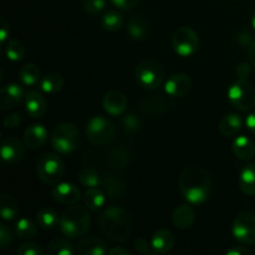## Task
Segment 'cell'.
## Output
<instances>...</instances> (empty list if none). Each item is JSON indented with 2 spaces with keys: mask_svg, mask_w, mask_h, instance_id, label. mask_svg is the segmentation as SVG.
Wrapping results in <instances>:
<instances>
[{
  "mask_svg": "<svg viewBox=\"0 0 255 255\" xmlns=\"http://www.w3.org/2000/svg\"><path fill=\"white\" fill-rule=\"evenodd\" d=\"M211 176L202 166L192 164L184 168L179 178V191L189 204L204 203L211 194Z\"/></svg>",
  "mask_w": 255,
  "mask_h": 255,
  "instance_id": "obj_1",
  "label": "cell"
},
{
  "mask_svg": "<svg viewBox=\"0 0 255 255\" xmlns=\"http://www.w3.org/2000/svg\"><path fill=\"white\" fill-rule=\"evenodd\" d=\"M102 233L115 242H127L132 234V218L125 209L110 207L99 219Z\"/></svg>",
  "mask_w": 255,
  "mask_h": 255,
  "instance_id": "obj_2",
  "label": "cell"
},
{
  "mask_svg": "<svg viewBox=\"0 0 255 255\" xmlns=\"http://www.w3.org/2000/svg\"><path fill=\"white\" fill-rule=\"evenodd\" d=\"M91 218L87 209L82 206L72 204L60 216L59 228L65 237L79 239L87 233Z\"/></svg>",
  "mask_w": 255,
  "mask_h": 255,
  "instance_id": "obj_3",
  "label": "cell"
},
{
  "mask_svg": "<svg viewBox=\"0 0 255 255\" xmlns=\"http://www.w3.org/2000/svg\"><path fill=\"white\" fill-rule=\"evenodd\" d=\"M80 142V133L77 127L70 122L57 125L51 134V144L56 152L61 154L72 153Z\"/></svg>",
  "mask_w": 255,
  "mask_h": 255,
  "instance_id": "obj_4",
  "label": "cell"
},
{
  "mask_svg": "<svg viewBox=\"0 0 255 255\" xmlns=\"http://www.w3.org/2000/svg\"><path fill=\"white\" fill-rule=\"evenodd\" d=\"M37 177L47 186L59 183L64 177L65 164L61 157L54 153H46L37 161Z\"/></svg>",
  "mask_w": 255,
  "mask_h": 255,
  "instance_id": "obj_5",
  "label": "cell"
},
{
  "mask_svg": "<svg viewBox=\"0 0 255 255\" xmlns=\"http://www.w3.org/2000/svg\"><path fill=\"white\" fill-rule=\"evenodd\" d=\"M134 75L141 86L147 90H157L164 81V70L153 60H143L134 69Z\"/></svg>",
  "mask_w": 255,
  "mask_h": 255,
  "instance_id": "obj_6",
  "label": "cell"
},
{
  "mask_svg": "<svg viewBox=\"0 0 255 255\" xmlns=\"http://www.w3.org/2000/svg\"><path fill=\"white\" fill-rule=\"evenodd\" d=\"M228 100L239 111H249L255 106V90L247 80L238 79L228 90Z\"/></svg>",
  "mask_w": 255,
  "mask_h": 255,
  "instance_id": "obj_7",
  "label": "cell"
},
{
  "mask_svg": "<svg viewBox=\"0 0 255 255\" xmlns=\"http://www.w3.org/2000/svg\"><path fill=\"white\" fill-rule=\"evenodd\" d=\"M115 132V125L105 116H94L87 122V139L96 146L109 143L114 138Z\"/></svg>",
  "mask_w": 255,
  "mask_h": 255,
  "instance_id": "obj_8",
  "label": "cell"
},
{
  "mask_svg": "<svg viewBox=\"0 0 255 255\" xmlns=\"http://www.w3.org/2000/svg\"><path fill=\"white\" fill-rule=\"evenodd\" d=\"M172 46L182 57L192 56L199 47V36L191 26H182L172 36Z\"/></svg>",
  "mask_w": 255,
  "mask_h": 255,
  "instance_id": "obj_9",
  "label": "cell"
},
{
  "mask_svg": "<svg viewBox=\"0 0 255 255\" xmlns=\"http://www.w3.org/2000/svg\"><path fill=\"white\" fill-rule=\"evenodd\" d=\"M232 233L239 243L252 246L255 243V214L242 212L236 217L232 227Z\"/></svg>",
  "mask_w": 255,
  "mask_h": 255,
  "instance_id": "obj_10",
  "label": "cell"
},
{
  "mask_svg": "<svg viewBox=\"0 0 255 255\" xmlns=\"http://www.w3.org/2000/svg\"><path fill=\"white\" fill-rule=\"evenodd\" d=\"M52 197L55 201L64 206H72L80 201L81 192L76 184L70 183V182H59L52 189Z\"/></svg>",
  "mask_w": 255,
  "mask_h": 255,
  "instance_id": "obj_11",
  "label": "cell"
},
{
  "mask_svg": "<svg viewBox=\"0 0 255 255\" xmlns=\"http://www.w3.org/2000/svg\"><path fill=\"white\" fill-rule=\"evenodd\" d=\"M25 91L20 85L7 84L0 90V110L7 111V110L15 109L22 100L25 99Z\"/></svg>",
  "mask_w": 255,
  "mask_h": 255,
  "instance_id": "obj_12",
  "label": "cell"
},
{
  "mask_svg": "<svg viewBox=\"0 0 255 255\" xmlns=\"http://www.w3.org/2000/svg\"><path fill=\"white\" fill-rule=\"evenodd\" d=\"M25 146L26 144L22 143L17 138H5L1 143V158L5 163L7 164H16L25 157Z\"/></svg>",
  "mask_w": 255,
  "mask_h": 255,
  "instance_id": "obj_13",
  "label": "cell"
},
{
  "mask_svg": "<svg viewBox=\"0 0 255 255\" xmlns=\"http://www.w3.org/2000/svg\"><path fill=\"white\" fill-rule=\"evenodd\" d=\"M192 80L186 74H174L164 84V91L168 96L183 97L191 91Z\"/></svg>",
  "mask_w": 255,
  "mask_h": 255,
  "instance_id": "obj_14",
  "label": "cell"
},
{
  "mask_svg": "<svg viewBox=\"0 0 255 255\" xmlns=\"http://www.w3.org/2000/svg\"><path fill=\"white\" fill-rule=\"evenodd\" d=\"M102 106L106 114L111 116H121L127 109V97L119 90L109 91L102 99Z\"/></svg>",
  "mask_w": 255,
  "mask_h": 255,
  "instance_id": "obj_15",
  "label": "cell"
},
{
  "mask_svg": "<svg viewBox=\"0 0 255 255\" xmlns=\"http://www.w3.org/2000/svg\"><path fill=\"white\" fill-rule=\"evenodd\" d=\"M168 106L169 104L167 99L161 96V95L147 96L139 102V107H141L142 112L152 117L163 116L167 112V110H168Z\"/></svg>",
  "mask_w": 255,
  "mask_h": 255,
  "instance_id": "obj_16",
  "label": "cell"
},
{
  "mask_svg": "<svg viewBox=\"0 0 255 255\" xmlns=\"http://www.w3.org/2000/svg\"><path fill=\"white\" fill-rule=\"evenodd\" d=\"M49 137V132L44 125L34 124L26 128L24 133V143L26 144L29 148L36 149L44 146L45 142L47 141Z\"/></svg>",
  "mask_w": 255,
  "mask_h": 255,
  "instance_id": "obj_17",
  "label": "cell"
},
{
  "mask_svg": "<svg viewBox=\"0 0 255 255\" xmlns=\"http://www.w3.org/2000/svg\"><path fill=\"white\" fill-rule=\"evenodd\" d=\"M25 109H26L27 115L30 117H32V119H40L46 112V100L37 91L27 92L26 96H25Z\"/></svg>",
  "mask_w": 255,
  "mask_h": 255,
  "instance_id": "obj_18",
  "label": "cell"
},
{
  "mask_svg": "<svg viewBox=\"0 0 255 255\" xmlns=\"http://www.w3.org/2000/svg\"><path fill=\"white\" fill-rule=\"evenodd\" d=\"M151 246L154 254L168 253L174 246V237L168 229H159L154 232L151 238Z\"/></svg>",
  "mask_w": 255,
  "mask_h": 255,
  "instance_id": "obj_19",
  "label": "cell"
},
{
  "mask_svg": "<svg viewBox=\"0 0 255 255\" xmlns=\"http://www.w3.org/2000/svg\"><path fill=\"white\" fill-rule=\"evenodd\" d=\"M196 213L189 204H181L172 213V222L178 229H188L193 226Z\"/></svg>",
  "mask_w": 255,
  "mask_h": 255,
  "instance_id": "obj_20",
  "label": "cell"
},
{
  "mask_svg": "<svg viewBox=\"0 0 255 255\" xmlns=\"http://www.w3.org/2000/svg\"><path fill=\"white\" fill-rule=\"evenodd\" d=\"M77 251L82 255H105L109 253L106 243L97 237L82 239L77 246Z\"/></svg>",
  "mask_w": 255,
  "mask_h": 255,
  "instance_id": "obj_21",
  "label": "cell"
},
{
  "mask_svg": "<svg viewBox=\"0 0 255 255\" xmlns=\"http://www.w3.org/2000/svg\"><path fill=\"white\" fill-rule=\"evenodd\" d=\"M131 161V156L126 147L124 146H115L107 153V166L110 168L120 169L128 166Z\"/></svg>",
  "mask_w": 255,
  "mask_h": 255,
  "instance_id": "obj_22",
  "label": "cell"
},
{
  "mask_svg": "<svg viewBox=\"0 0 255 255\" xmlns=\"http://www.w3.org/2000/svg\"><path fill=\"white\" fill-rule=\"evenodd\" d=\"M233 153L242 161H251L255 156L254 142L247 136H239L232 144Z\"/></svg>",
  "mask_w": 255,
  "mask_h": 255,
  "instance_id": "obj_23",
  "label": "cell"
},
{
  "mask_svg": "<svg viewBox=\"0 0 255 255\" xmlns=\"http://www.w3.org/2000/svg\"><path fill=\"white\" fill-rule=\"evenodd\" d=\"M102 184H104L105 192L110 198H120L124 196L126 191V183L120 176L114 173L105 174L102 178Z\"/></svg>",
  "mask_w": 255,
  "mask_h": 255,
  "instance_id": "obj_24",
  "label": "cell"
},
{
  "mask_svg": "<svg viewBox=\"0 0 255 255\" xmlns=\"http://www.w3.org/2000/svg\"><path fill=\"white\" fill-rule=\"evenodd\" d=\"M151 27L146 17L141 15H134L131 17L128 25H127V32L129 36L134 40H143L149 35Z\"/></svg>",
  "mask_w": 255,
  "mask_h": 255,
  "instance_id": "obj_25",
  "label": "cell"
},
{
  "mask_svg": "<svg viewBox=\"0 0 255 255\" xmlns=\"http://www.w3.org/2000/svg\"><path fill=\"white\" fill-rule=\"evenodd\" d=\"M243 126V120L238 114H228L219 122V132L226 137L236 136Z\"/></svg>",
  "mask_w": 255,
  "mask_h": 255,
  "instance_id": "obj_26",
  "label": "cell"
},
{
  "mask_svg": "<svg viewBox=\"0 0 255 255\" xmlns=\"http://www.w3.org/2000/svg\"><path fill=\"white\" fill-rule=\"evenodd\" d=\"M0 213L4 221H14L19 216V206L17 202L11 194L1 193L0 194Z\"/></svg>",
  "mask_w": 255,
  "mask_h": 255,
  "instance_id": "obj_27",
  "label": "cell"
},
{
  "mask_svg": "<svg viewBox=\"0 0 255 255\" xmlns=\"http://www.w3.org/2000/svg\"><path fill=\"white\" fill-rule=\"evenodd\" d=\"M239 187L248 196H255V163L243 167L239 174Z\"/></svg>",
  "mask_w": 255,
  "mask_h": 255,
  "instance_id": "obj_28",
  "label": "cell"
},
{
  "mask_svg": "<svg viewBox=\"0 0 255 255\" xmlns=\"http://www.w3.org/2000/svg\"><path fill=\"white\" fill-rule=\"evenodd\" d=\"M39 85L41 91H44L45 94H56V92L61 91L64 87V77L61 74L51 72V74H46L45 76H42Z\"/></svg>",
  "mask_w": 255,
  "mask_h": 255,
  "instance_id": "obj_29",
  "label": "cell"
},
{
  "mask_svg": "<svg viewBox=\"0 0 255 255\" xmlns=\"http://www.w3.org/2000/svg\"><path fill=\"white\" fill-rule=\"evenodd\" d=\"M84 202L85 206L91 211H99L104 207L105 202H106V196H105V192L99 187L89 188L84 196Z\"/></svg>",
  "mask_w": 255,
  "mask_h": 255,
  "instance_id": "obj_30",
  "label": "cell"
},
{
  "mask_svg": "<svg viewBox=\"0 0 255 255\" xmlns=\"http://www.w3.org/2000/svg\"><path fill=\"white\" fill-rule=\"evenodd\" d=\"M40 76H41V72L40 69L37 67V65L35 64H26L20 69L19 72V79L21 81V84L24 86H35L37 82H40Z\"/></svg>",
  "mask_w": 255,
  "mask_h": 255,
  "instance_id": "obj_31",
  "label": "cell"
},
{
  "mask_svg": "<svg viewBox=\"0 0 255 255\" xmlns=\"http://www.w3.org/2000/svg\"><path fill=\"white\" fill-rule=\"evenodd\" d=\"M37 223L44 229H52L60 223V216L51 208H42L36 214Z\"/></svg>",
  "mask_w": 255,
  "mask_h": 255,
  "instance_id": "obj_32",
  "label": "cell"
},
{
  "mask_svg": "<svg viewBox=\"0 0 255 255\" xmlns=\"http://www.w3.org/2000/svg\"><path fill=\"white\" fill-rule=\"evenodd\" d=\"M101 25L106 31L116 32L124 26V17L115 10H110L102 15Z\"/></svg>",
  "mask_w": 255,
  "mask_h": 255,
  "instance_id": "obj_33",
  "label": "cell"
},
{
  "mask_svg": "<svg viewBox=\"0 0 255 255\" xmlns=\"http://www.w3.org/2000/svg\"><path fill=\"white\" fill-rule=\"evenodd\" d=\"M15 233L20 239H31L36 236L37 227L31 219L20 218L15 224Z\"/></svg>",
  "mask_w": 255,
  "mask_h": 255,
  "instance_id": "obj_34",
  "label": "cell"
},
{
  "mask_svg": "<svg viewBox=\"0 0 255 255\" xmlns=\"http://www.w3.org/2000/svg\"><path fill=\"white\" fill-rule=\"evenodd\" d=\"M47 255H72L74 249L67 241L62 238H55L47 244L46 248Z\"/></svg>",
  "mask_w": 255,
  "mask_h": 255,
  "instance_id": "obj_35",
  "label": "cell"
},
{
  "mask_svg": "<svg viewBox=\"0 0 255 255\" xmlns=\"http://www.w3.org/2000/svg\"><path fill=\"white\" fill-rule=\"evenodd\" d=\"M79 182L86 188H95L102 183V179L94 168L85 167L79 172Z\"/></svg>",
  "mask_w": 255,
  "mask_h": 255,
  "instance_id": "obj_36",
  "label": "cell"
},
{
  "mask_svg": "<svg viewBox=\"0 0 255 255\" xmlns=\"http://www.w3.org/2000/svg\"><path fill=\"white\" fill-rule=\"evenodd\" d=\"M5 54L10 61L17 62L24 59L25 46L22 45V42L17 41V40H9L5 45Z\"/></svg>",
  "mask_w": 255,
  "mask_h": 255,
  "instance_id": "obj_37",
  "label": "cell"
},
{
  "mask_svg": "<svg viewBox=\"0 0 255 255\" xmlns=\"http://www.w3.org/2000/svg\"><path fill=\"white\" fill-rule=\"evenodd\" d=\"M122 128L127 132V133H136L142 128V119L136 115L134 112L127 114L122 119Z\"/></svg>",
  "mask_w": 255,
  "mask_h": 255,
  "instance_id": "obj_38",
  "label": "cell"
},
{
  "mask_svg": "<svg viewBox=\"0 0 255 255\" xmlns=\"http://www.w3.org/2000/svg\"><path fill=\"white\" fill-rule=\"evenodd\" d=\"M106 7V0H85L84 9L87 14L97 15Z\"/></svg>",
  "mask_w": 255,
  "mask_h": 255,
  "instance_id": "obj_39",
  "label": "cell"
},
{
  "mask_svg": "<svg viewBox=\"0 0 255 255\" xmlns=\"http://www.w3.org/2000/svg\"><path fill=\"white\" fill-rule=\"evenodd\" d=\"M12 243V232L6 224L2 223L0 226V247L2 249L9 248L10 244Z\"/></svg>",
  "mask_w": 255,
  "mask_h": 255,
  "instance_id": "obj_40",
  "label": "cell"
},
{
  "mask_svg": "<svg viewBox=\"0 0 255 255\" xmlns=\"http://www.w3.org/2000/svg\"><path fill=\"white\" fill-rule=\"evenodd\" d=\"M16 253L19 255H42L44 252L37 244L35 243H25L20 248H17Z\"/></svg>",
  "mask_w": 255,
  "mask_h": 255,
  "instance_id": "obj_41",
  "label": "cell"
},
{
  "mask_svg": "<svg viewBox=\"0 0 255 255\" xmlns=\"http://www.w3.org/2000/svg\"><path fill=\"white\" fill-rule=\"evenodd\" d=\"M134 249H136L137 253L139 254H144V255L154 254L151 243H148V241L142 238V237H138V238L134 241Z\"/></svg>",
  "mask_w": 255,
  "mask_h": 255,
  "instance_id": "obj_42",
  "label": "cell"
},
{
  "mask_svg": "<svg viewBox=\"0 0 255 255\" xmlns=\"http://www.w3.org/2000/svg\"><path fill=\"white\" fill-rule=\"evenodd\" d=\"M22 124V117L20 114H16V112H14V114H10V115H6L4 119V127L5 128H17V127L20 126V125Z\"/></svg>",
  "mask_w": 255,
  "mask_h": 255,
  "instance_id": "obj_43",
  "label": "cell"
},
{
  "mask_svg": "<svg viewBox=\"0 0 255 255\" xmlns=\"http://www.w3.org/2000/svg\"><path fill=\"white\" fill-rule=\"evenodd\" d=\"M139 0H111L112 4L121 10H131L138 4Z\"/></svg>",
  "mask_w": 255,
  "mask_h": 255,
  "instance_id": "obj_44",
  "label": "cell"
},
{
  "mask_svg": "<svg viewBox=\"0 0 255 255\" xmlns=\"http://www.w3.org/2000/svg\"><path fill=\"white\" fill-rule=\"evenodd\" d=\"M236 74L238 76V79H248L249 75H251V66H249L248 62H241V64H238V66L236 69Z\"/></svg>",
  "mask_w": 255,
  "mask_h": 255,
  "instance_id": "obj_45",
  "label": "cell"
},
{
  "mask_svg": "<svg viewBox=\"0 0 255 255\" xmlns=\"http://www.w3.org/2000/svg\"><path fill=\"white\" fill-rule=\"evenodd\" d=\"M10 35V26L7 24V21L5 20V17L0 16V41L2 44H5L6 39Z\"/></svg>",
  "mask_w": 255,
  "mask_h": 255,
  "instance_id": "obj_46",
  "label": "cell"
},
{
  "mask_svg": "<svg viewBox=\"0 0 255 255\" xmlns=\"http://www.w3.org/2000/svg\"><path fill=\"white\" fill-rule=\"evenodd\" d=\"M238 41L239 44H242L243 46H251L253 44V37H252V34L248 31H242L238 34Z\"/></svg>",
  "mask_w": 255,
  "mask_h": 255,
  "instance_id": "obj_47",
  "label": "cell"
},
{
  "mask_svg": "<svg viewBox=\"0 0 255 255\" xmlns=\"http://www.w3.org/2000/svg\"><path fill=\"white\" fill-rule=\"evenodd\" d=\"M249 253H251V249L247 248V247L244 246H236L227 252V254L228 255H246Z\"/></svg>",
  "mask_w": 255,
  "mask_h": 255,
  "instance_id": "obj_48",
  "label": "cell"
},
{
  "mask_svg": "<svg viewBox=\"0 0 255 255\" xmlns=\"http://www.w3.org/2000/svg\"><path fill=\"white\" fill-rule=\"evenodd\" d=\"M246 126H247V128L252 132V133L255 134V112L254 114H251L247 116Z\"/></svg>",
  "mask_w": 255,
  "mask_h": 255,
  "instance_id": "obj_49",
  "label": "cell"
},
{
  "mask_svg": "<svg viewBox=\"0 0 255 255\" xmlns=\"http://www.w3.org/2000/svg\"><path fill=\"white\" fill-rule=\"evenodd\" d=\"M109 254L110 255H131V252L126 248H122V247H115V248L110 249Z\"/></svg>",
  "mask_w": 255,
  "mask_h": 255,
  "instance_id": "obj_50",
  "label": "cell"
},
{
  "mask_svg": "<svg viewBox=\"0 0 255 255\" xmlns=\"http://www.w3.org/2000/svg\"><path fill=\"white\" fill-rule=\"evenodd\" d=\"M249 60H251V64L255 67V40L249 47Z\"/></svg>",
  "mask_w": 255,
  "mask_h": 255,
  "instance_id": "obj_51",
  "label": "cell"
},
{
  "mask_svg": "<svg viewBox=\"0 0 255 255\" xmlns=\"http://www.w3.org/2000/svg\"><path fill=\"white\" fill-rule=\"evenodd\" d=\"M252 24H253V27H254V30H255V12H254V15H253V20H252Z\"/></svg>",
  "mask_w": 255,
  "mask_h": 255,
  "instance_id": "obj_52",
  "label": "cell"
}]
</instances>
